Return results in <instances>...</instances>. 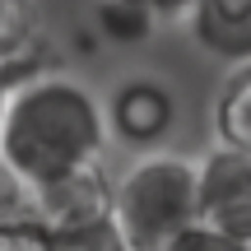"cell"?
<instances>
[{
  "label": "cell",
  "mask_w": 251,
  "mask_h": 251,
  "mask_svg": "<svg viewBox=\"0 0 251 251\" xmlns=\"http://www.w3.org/2000/svg\"><path fill=\"white\" fill-rule=\"evenodd\" d=\"M93 24H98V33L107 37V42H140V37H149L153 19H144L135 5H126V0H98V14H93Z\"/></svg>",
  "instance_id": "cell-9"
},
{
  "label": "cell",
  "mask_w": 251,
  "mask_h": 251,
  "mask_svg": "<svg viewBox=\"0 0 251 251\" xmlns=\"http://www.w3.org/2000/svg\"><path fill=\"white\" fill-rule=\"evenodd\" d=\"M214 135L228 149L251 153V61L233 65L214 98Z\"/></svg>",
  "instance_id": "cell-8"
},
{
  "label": "cell",
  "mask_w": 251,
  "mask_h": 251,
  "mask_svg": "<svg viewBox=\"0 0 251 251\" xmlns=\"http://www.w3.org/2000/svg\"><path fill=\"white\" fill-rule=\"evenodd\" d=\"M28 209H33V186L0 158V224L14 214H28Z\"/></svg>",
  "instance_id": "cell-13"
},
{
  "label": "cell",
  "mask_w": 251,
  "mask_h": 251,
  "mask_svg": "<svg viewBox=\"0 0 251 251\" xmlns=\"http://www.w3.org/2000/svg\"><path fill=\"white\" fill-rule=\"evenodd\" d=\"M0 251H56V237L42 219L28 209V214H14L0 224Z\"/></svg>",
  "instance_id": "cell-11"
},
{
  "label": "cell",
  "mask_w": 251,
  "mask_h": 251,
  "mask_svg": "<svg viewBox=\"0 0 251 251\" xmlns=\"http://www.w3.org/2000/svg\"><path fill=\"white\" fill-rule=\"evenodd\" d=\"M163 251H251L247 237H233L224 228H209V224H191L181 237H172Z\"/></svg>",
  "instance_id": "cell-12"
},
{
  "label": "cell",
  "mask_w": 251,
  "mask_h": 251,
  "mask_svg": "<svg viewBox=\"0 0 251 251\" xmlns=\"http://www.w3.org/2000/svg\"><path fill=\"white\" fill-rule=\"evenodd\" d=\"M112 219H117L130 251H163L172 237H181L191 224H200L196 163L168 149L140 153L117 177Z\"/></svg>",
  "instance_id": "cell-2"
},
{
  "label": "cell",
  "mask_w": 251,
  "mask_h": 251,
  "mask_svg": "<svg viewBox=\"0 0 251 251\" xmlns=\"http://www.w3.org/2000/svg\"><path fill=\"white\" fill-rule=\"evenodd\" d=\"M47 37L42 19H37V0H0V65L14 79L47 70L42 65Z\"/></svg>",
  "instance_id": "cell-7"
},
{
  "label": "cell",
  "mask_w": 251,
  "mask_h": 251,
  "mask_svg": "<svg viewBox=\"0 0 251 251\" xmlns=\"http://www.w3.org/2000/svg\"><path fill=\"white\" fill-rule=\"evenodd\" d=\"M126 5H135L144 19H153V24H186L196 0H126Z\"/></svg>",
  "instance_id": "cell-14"
},
{
  "label": "cell",
  "mask_w": 251,
  "mask_h": 251,
  "mask_svg": "<svg viewBox=\"0 0 251 251\" xmlns=\"http://www.w3.org/2000/svg\"><path fill=\"white\" fill-rule=\"evenodd\" d=\"M112 191H117V181L107 177V168L102 163H84V168H75V172H65V177L33 191V214L51 233L98 224V219H112Z\"/></svg>",
  "instance_id": "cell-5"
},
{
  "label": "cell",
  "mask_w": 251,
  "mask_h": 251,
  "mask_svg": "<svg viewBox=\"0 0 251 251\" xmlns=\"http://www.w3.org/2000/svg\"><path fill=\"white\" fill-rule=\"evenodd\" d=\"M107 112V135L135 153H153L168 144V135L177 130V93L172 84L153 79V75H130L112 89V98L102 102Z\"/></svg>",
  "instance_id": "cell-3"
},
{
  "label": "cell",
  "mask_w": 251,
  "mask_h": 251,
  "mask_svg": "<svg viewBox=\"0 0 251 251\" xmlns=\"http://www.w3.org/2000/svg\"><path fill=\"white\" fill-rule=\"evenodd\" d=\"M56 237V251H130L117 228V219H98V224H79V228H61Z\"/></svg>",
  "instance_id": "cell-10"
},
{
  "label": "cell",
  "mask_w": 251,
  "mask_h": 251,
  "mask_svg": "<svg viewBox=\"0 0 251 251\" xmlns=\"http://www.w3.org/2000/svg\"><path fill=\"white\" fill-rule=\"evenodd\" d=\"M9 89H14V75L0 65V117H5V102H9Z\"/></svg>",
  "instance_id": "cell-15"
},
{
  "label": "cell",
  "mask_w": 251,
  "mask_h": 251,
  "mask_svg": "<svg viewBox=\"0 0 251 251\" xmlns=\"http://www.w3.org/2000/svg\"><path fill=\"white\" fill-rule=\"evenodd\" d=\"M196 196H200V224L251 242V153L214 144L196 163Z\"/></svg>",
  "instance_id": "cell-4"
},
{
  "label": "cell",
  "mask_w": 251,
  "mask_h": 251,
  "mask_svg": "<svg viewBox=\"0 0 251 251\" xmlns=\"http://www.w3.org/2000/svg\"><path fill=\"white\" fill-rule=\"evenodd\" d=\"M191 37L214 61L247 65L251 61V0H196L186 14Z\"/></svg>",
  "instance_id": "cell-6"
},
{
  "label": "cell",
  "mask_w": 251,
  "mask_h": 251,
  "mask_svg": "<svg viewBox=\"0 0 251 251\" xmlns=\"http://www.w3.org/2000/svg\"><path fill=\"white\" fill-rule=\"evenodd\" d=\"M107 140L102 98L75 75L37 70L14 79L0 117V158L33 191L84 163H102Z\"/></svg>",
  "instance_id": "cell-1"
}]
</instances>
